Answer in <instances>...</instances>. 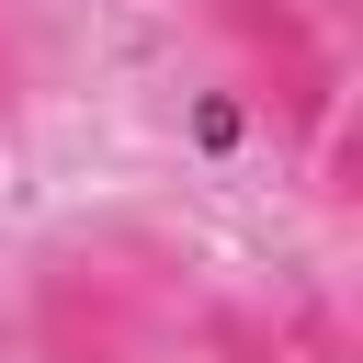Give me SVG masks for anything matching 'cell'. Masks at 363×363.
Returning a JSON list of instances; mask_svg holds the SVG:
<instances>
[{"instance_id":"1","label":"cell","mask_w":363,"mask_h":363,"mask_svg":"<svg viewBox=\"0 0 363 363\" xmlns=\"http://www.w3.org/2000/svg\"><path fill=\"white\" fill-rule=\"evenodd\" d=\"M182 306V250L159 227H79L34 261V363H159Z\"/></svg>"},{"instance_id":"2","label":"cell","mask_w":363,"mask_h":363,"mask_svg":"<svg viewBox=\"0 0 363 363\" xmlns=\"http://www.w3.org/2000/svg\"><path fill=\"white\" fill-rule=\"evenodd\" d=\"M204 34L238 57V79L272 113V136L295 159H318L329 125H340V45H329L318 0H204Z\"/></svg>"},{"instance_id":"3","label":"cell","mask_w":363,"mask_h":363,"mask_svg":"<svg viewBox=\"0 0 363 363\" xmlns=\"http://www.w3.org/2000/svg\"><path fill=\"white\" fill-rule=\"evenodd\" d=\"M204 363H306V352H295V329L261 318V306H204Z\"/></svg>"},{"instance_id":"4","label":"cell","mask_w":363,"mask_h":363,"mask_svg":"<svg viewBox=\"0 0 363 363\" xmlns=\"http://www.w3.org/2000/svg\"><path fill=\"white\" fill-rule=\"evenodd\" d=\"M23 102H34V23L23 0H0V136L23 125Z\"/></svg>"}]
</instances>
